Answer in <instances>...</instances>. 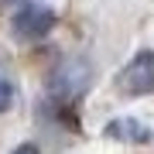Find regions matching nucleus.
<instances>
[{
  "label": "nucleus",
  "mask_w": 154,
  "mask_h": 154,
  "mask_svg": "<svg viewBox=\"0 0 154 154\" xmlns=\"http://www.w3.org/2000/svg\"><path fill=\"white\" fill-rule=\"evenodd\" d=\"M116 86H120L123 96H147V93H154V55L151 51L134 55L130 65L120 72Z\"/></svg>",
  "instance_id": "1"
},
{
  "label": "nucleus",
  "mask_w": 154,
  "mask_h": 154,
  "mask_svg": "<svg viewBox=\"0 0 154 154\" xmlns=\"http://www.w3.org/2000/svg\"><path fill=\"white\" fill-rule=\"evenodd\" d=\"M55 24V14L48 11L45 4H24L21 11L14 14V31L21 41H34V38H45Z\"/></svg>",
  "instance_id": "2"
},
{
  "label": "nucleus",
  "mask_w": 154,
  "mask_h": 154,
  "mask_svg": "<svg viewBox=\"0 0 154 154\" xmlns=\"http://www.w3.org/2000/svg\"><path fill=\"white\" fill-rule=\"evenodd\" d=\"M106 137L123 140V144H147V140H151V130H147L140 120H130V116H123V120L106 123Z\"/></svg>",
  "instance_id": "3"
},
{
  "label": "nucleus",
  "mask_w": 154,
  "mask_h": 154,
  "mask_svg": "<svg viewBox=\"0 0 154 154\" xmlns=\"http://www.w3.org/2000/svg\"><path fill=\"white\" fill-rule=\"evenodd\" d=\"M11 103H14V75L7 69V62H0V113L11 110Z\"/></svg>",
  "instance_id": "4"
},
{
  "label": "nucleus",
  "mask_w": 154,
  "mask_h": 154,
  "mask_svg": "<svg viewBox=\"0 0 154 154\" xmlns=\"http://www.w3.org/2000/svg\"><path fill=\"white\" fill-rule=\"evenodd\" d=\"M11 154H41V151L34 147V144H21V147H14Z\"/></svg>",
  "instance_id": "5"
}]
</instances>
